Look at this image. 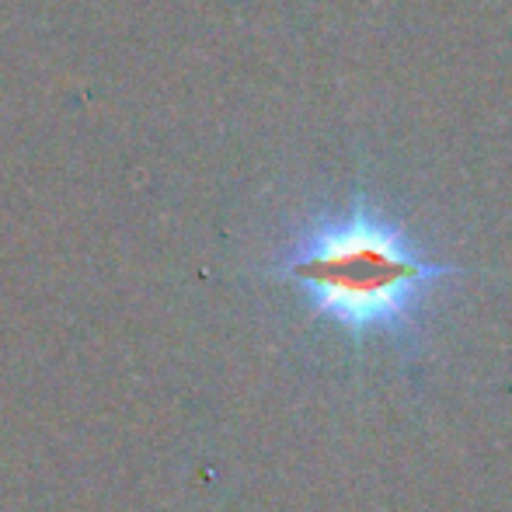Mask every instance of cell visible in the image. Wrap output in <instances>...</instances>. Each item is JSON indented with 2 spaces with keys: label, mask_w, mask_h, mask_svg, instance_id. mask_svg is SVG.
I'll return each instance as SVG.
<instances>
[{
  "label": "cell",
  "mask_w": 512,
  "mask_h": 512,
  "mask_svg": "<svg viewBox=\"0 0 512 512\" xmlns=\"http://www.w3.org/2000/svg\"><path fill=\"white\" fill-rule=\"evenodd\" d=\"M279 276L304 293L310 314L366 342L415 331L432 293L460 279V269L429 258L405 223L359 196L345 213L300 234Z\"/></svg>",
  "instance_id": "1"
}]
</instances>
